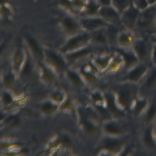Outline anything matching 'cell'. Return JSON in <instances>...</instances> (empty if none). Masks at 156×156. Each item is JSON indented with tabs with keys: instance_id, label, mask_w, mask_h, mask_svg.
Returning a JSON list of instances; mask_svg holds the SVG:
<instances>
[{
	"instance_id": "3",
	"label": "cell",
	"mask_w": 156,
	"mask_h": 156,
	"mask_svg": "<svg viewBox=\"0 0 156 156\" xmlns=\"http://www.w3.org/2000/svg\"><path fill=\"white\" fill-rule=\"evenodd\" d=\"M98 13L100 18L108 24L124 28L121 24L120 13L112 6L101 7Z\"/></svg>"
},
{
	"instance_id": "35",
	"label": "cell",
	"mask_w": 156,
	"mask_h": 156,
	"mask_svg": "<svg viewBox=\"0 0 156 156\" xmlns=\"http://www.w3.org/2000/svg\"><path fill=\"white\" fill-rule=\"evenodd\" d=\"M87 79H88V80H90V81H94L95 80L94 77L92 75L90 74H87Z\"/></svg>"
},
{
	"instance_id": "27",
	"label": "cell",
	"mask_w": 156,
	"mask_h": 156,
	"mask_svg": "<svg viewBox=\"0 0 156 156\" xmlns=\"http://www.w3.org/2000/svg\"><path fill=\"white\" fill-rule=\"evenodd\" d=\"M98 2L101 7L111 6L112 0H98Z\"/></svg>"
},
{
	"instance_id": "5",
	"label": "cell",
	"mask_w": 156,
	"mask_h": 156,
	"mask_svg": "<svg viewBox=\"0 0 156 156\" xmlns=\"http://www.w3.org/2000/svg\"><path fill=\"white\" fill-rule=\"evenodd\" d=\"M136 38L137 36L132 30L123 28L119 34L116 48L125 50L132 49Z\"/></svg>"
},
{
	"instance_id": "31",
	"label": "cell",
	"mask_w": 156,
	"mask_h": 156,
	"mask_svg": "<svg viewBox=\"0 0 156 156\" xmlns=\"http://www.w3.org/2000/svg\"><path fill=\"white\" fill-rule=\"evenodd\" d=\"M30 72V66L29 63L26 64L24 69V73L25 74H29Z\"/></svg>"
},
{
	"instance_id": "9",
	"label": "cell",
	"mask_w": 156,
	"mask_h": 156,
	"mask_svg": "<svg viewBox=\"0 0 156 156\" xmlns=\"http://www.w3.org/2000/svg\"><path fill=\"white\" fill-rule=\"evenodd\" d=\"M89 35L86 34V35H83L73 39L72 41H70L69 43L66 46L65 48H64V51H67V50L76 48L82 44L83 43L87 41L89 39Z\"/></svg>"
},
{
	"instance_id": "38",
	"label": "cell",
	"mask_w": 156,
	"mask_h": 156,
	"mask_svg": "<svg viewBox=\"0 0 156 156\" xmlns=\"http://www.w3.org/2000/svg\"><path fill=\"white\" fill-rule=\"evenodd\" d=\"M152 39L154 41H156V30L155 34H154V35H153V37H152Z\"/></svg>"
},
{
	"instance_id": "17",
	"label": "cell",
	"mask_w": 156,
	"mask_h": 156,
	"mask_svg": "<svg viewBox=\"0 0 156 156\" xmlns=\"http://www.w3.org/2000/svg\"><path fill=\"white\" fill-rule=\"evenodd\" d=\"M29 42L30 43V45L34 52L38 55H40V56L42 55L41 51L40 48L38 47V45H37L36 42L32 39H29Z\"/></svg>"
},
{
	"instance_id": "20",
	"label": "cell",
	"mask_w": 156,
	"mask_h": 156,
	"mask_svg": "<svg viewBox=\"0 0 156 156\" xmlns=\"http://www.w3.org/2000/svg\"><path fill=\"white\" fill-rule=\"evenodd\" d=\"M156 81V69H155L151 73V75L148 79L147 86L148 87L152 85Z\"/></svg>"
},
{
	"instance_id": "23",
	"label": "cell",
	"mask_w": 156,
	"mask_h": 156,
	"mask_svg": "<svg viewBox=\"0 0 156 156\" xmlns=\"http://www.w3.org/2000/svg\"><path fill=\"white\" fill-rule=\"evenodd\" d=\"M156 113V107L154 105L151 107L150 109L149 110L148 113L147 115V119L148 120H151L153 118Z\"/></svg>"
},
{
	"instance_id": "6",
	"label": "cell",
	"mask_w": 156,
	"mask_h": 156,
	"mask_svg": "<svg viewBox=\"0 0 156 156\" xmlns=\"http://www.w3.org/2000/svg\"><path fill=\"white\" fill-rule=\"evenodd\" d=\"M124 28L118 27L109 24L106 28V33L109 47L115 49L117 46V41L120 31Z\"/></svg>"
},
{
	"instance_id": "34",
	"label": "cell",
	"mask_w": 156,
	"mask_h": 156,
	"mask_svg": "<svg viewBox=\"0 0 156 156\" xmlns=\"http://www.w3.org/2000/svg\"><path fill=\"white\" fill-rule=\"evenodd\" d=\"M55 100H57V101H62V97L61 95L60 94H56L55 96Z\"/></svg>"
},
{
	"instance_id": "26",
	"label": "cell",
	"mask_w": 156,
	"mask_h": 156,
	"mask_svg": "<svg viewBox=\"0 0 156 156\" xmlns=\"http://www.w3.org/2000/svg\"><path fill=\"white\" fill-rule=\"evenodd\" d=\"M12 97L9 94L5 93L3 95V101L6 104H9L12 102Z\"/></svg>"
},
{
	"instance_id": "25",
	"label": "cell",
	"mask_w": 156,
	"mask_h": 156,
	"mask_svg": "<svg viewBox=\"0 0 156 156\" xmlns=\"http://www.w3.org/2000/svg\"><path fill=\"white\" fill-rule=\"evenodd\" d=\"M53 108V106L50 104H45L43 107V110L45 113H50Z\"/></svg>"
},
{
	"instance_id": "30",
	"label": "cell",
	"mask_w": 156,
	"mask_h": 156,
	"mask_svg": "<svg viewBox=\"0 0 156 156\" xmlns=\"http://www.w3.org/2000/svg\"><path fill=\"white\" fill-rule=\"evenodd\" d=\"M13 80V77L12 75L8 76L5 78V82L8 84L11 83Z\"/></svg>"
},
{
	"instance_id": "11",
	"label": "cell",
	"mask_w": 156,
	"mask_h": 156,
	"mask_svg": "<svg viewBox=\"0 0 156 156\" xmlns=\"http://www.w3.org/2000/svg\"><path fill=\"white\" fill-rule=\"evenodd\" d=\"M132 4L140 11L144 10L150 6L147 0H132Z\"/></svg>"
},
{
	"instance_id": "29",
	"label": "cell",
	"mask_w": 156,
	"mask_h": 156,
	"mask_svg": "<svg viewBox=\"0 0 156 156\" xmlns=\"http://www.w3.org/2000/svg\"><path fill=\"white\" fill-rule=\"evenodd\" d=\"M44 76L45 79H49L51 78L52 75L50 71H48V70H45L44 72Z\"/></svg>"
},
{
	"instance_id": "7",
	"label": "cell",
	"mask_w": 156,
	"mask_h": 156,
	"mask_svg": "<svg viewBox=\"0 0 156 156\" xmlns=\"http://www.w3.org/2000/svg\"><path fill=\"white\" fill-rule=\"evenodd\" d=\"M84 27L89 30H98L107 27L109 24L101 18L87 20L83 22Z\"/></svg>"
},
{
	"instance_id": "16",
	"label": "cell",
	"mask_w": 156,
	"mask_h": 156,
	"mask_svg": "<svg viewBox=\"0 0 156 156\" xmlns=\"http://www.w3.org/2000/svg\"><path fill=\"white\" fill-rule=\"evenodd\" d=\"M145 141L146 144L149 147H155L154 142H153L152 137H151V131L149 129H148L146 131L145 136Z\"/></svg>"
},
{
	"instance_id": "22",
	"label": "cell",
	"mask_w": 156,
	"mask_h": 156,
	"mask_svg": "<svg viewBox=\"0 0 156 156\" xmlns=\"http://www.w3.org/2000/svg\"><path fill=\"white\" fill-rule=\"evenodd\" d=\"M68 76L69 78L73 81L74 83L78 85L80 84V81L79 77L77 76V75L76 74L74 73H72V72H69L68 73Z\"/></svg>"
},
{
	"instance_id": "1",
	"label": "cell",
	"mask_w": 156,
	"mask_h": 156,
	"mask_svg": "<svg viewBox=\"0 0 156 156\" xmlns=\"http://www.w3.org/2000/svg\"><path fill=\"white\" fill-rule=\"evenodd\" d=\"M156 30V3L140 11L133 30L137 37L152 39Z\"/></svg>"
},
{
	"instance_id": "36",
	"label": "cell",
	"mask_w": 156,
	"mask_h": 156,
	"mask_svg": "<svg viewBox=\"0 0 156 156\" xmlns=\"http://www.w3.org/2000/svg\"><path fill=\"white\" fill-rule=\"evenodd\" d=\"M106 61L105 60H99V61H98L97 62L100 65L104 66L106 63Z\"/></svg>"
},
{
	"instance_id": "10",
	"label": "cell",
	"mask_w": 156,
	"mask_h": 156,
	"mask_svg": "<svg viewBox=\"0 0 156 156\" xmlns=\"http://www.w3.org/2000/svg\"><path fill=\"white\" fill-rule=\"evenodd\" d=\"M106 99L108 107L109 108L111 111H112V112L116 115L119 116L121 115L122 114L119 111L118 109L116 107L115 102H114V98L112 96L109 95H107L106 96Z\"/></svg>"
},
{
	"instance_id": "28",
	"label": "cell",
	"mask_w": 156,
	"mask_h": 156,
	"mask_svg": "<svg viewBox=\"0 0 156 156\" xmlns=\"http://www.w3.org/2000/svg\"><path fill=\"white\" fill-rule=\"evenodd\" d=\"M145 105V103L143 101H140V102H138L136 107V110L137 111H140V110H141L144 107Z\"/></svg>"
},
{
	"instance_id": "21",
	"label": "cell",
	"mask_w": 156,
	"mask_h": 156,
	"mask_svg": "<svg viewBox=\"0 0 156 156\" xmlns=\"http://www.w3.org/2000/svg\"><path fill=\"white\" fill-rule=\"evenodd\" d=\"M64 24L67 30H69L70 31H73L76 29V27L75 24L69 20H66L64 22Z\"/></svg>"
},
{
	"instance_id": "14",
	"label": "cell",
	"mask_w": 156,
	"mask_h": 156,
	"mask_svg": "<svg viewBox=\"0 0 156 156\" xmlns=\"http://www.w3.org/2000/svg\"><path fill=\"white\" fill-rule=\"evenodd\" d=\"M120 145V143L116 140L109 139L106 141L105 147L110 150H115L117 149Z\"/></svg>"
},
{
	"instance_id": "32",
	"label": "cell",
	"mask_w": 156,
	"mask_h": 156,
	"mask_svg": "<svg viewBox=\"0 0 156 156\" xmlns=\"http://www.w3.org/2000/svg\"><path fill=\"white\" fill-rule=\"evenodd\" d=\"M152 57H153L154 61L156 62V41H154V48H153Z\"/></svg>"
},
{
	"instance_id": "37",
	"label": "cell",
	"mask_w": 156,
	"mask_h": 156,
	"mask_svg": "<svg viewBox=\"0 0 156 156\" xmlns=\"http://www.w3.org/2000/svg\"><path fill=\"white\" fill-rule=\"evenodd\" d=\"M148 3L149 5H154L156 3V0H147Z\"/></svg>"
},
{
	"instance_id": "8",
	"label": "cell",
	"mask_w": 156,
	"mask_h": 156,
	"mask_svg": "<svg viewBox=\"0 0 156 156\" xmlns=\"http://www.w3.org/2000/svg\"><path fill=\"white\" fill-rule=\"evenodd\" d=\"M132 4V0H112L111 6L121 14Z\"/></svg>"
},
{
	"instance_id": "19",
	"label": "cell",
	"mask_w": 156,
	"mask_h": 156,
	"mask_svg": "<svg viewBox=\"0 0 156 156\" xmlns=\"http://www.w3.org/2000/svg\"><path fill=\"white\" fill-rule=\"evenodd\" d=\"M105 129L108 132L112 134H116L119 133V130L118 128L115 125L112 124H108L105 126Z\"/></svg>"
},
{
	"instance_id": "24",
	"label": "cell",
	"mask_w": 156,
	"mask_h": 156,
	"mask_svg": "<svg viewBox=\"0 0 156 156\" xmlns=\"http://www.w3.org/2000/svg\"><path fill=\"white\" fill-rule=\"evenodd\" d=\"M90 51H82L81 52L77 53L73 55L70 56V58L72 59H76V58H79V57H81V56H84V55H86L88 54Z\"/></svg>"
},
{
	"instance_id": "2",
	"label": "cell",
	"mask_w": 156,
	"mask_h": 156,
	"mask_svg": "<svg viewBox=\"0 0 156 156\" xmlns=\"http://www.w3.org/2000/svg\"><path fill=\"white\" fill-rule=\"evenodd\" d=\"M154 41L151 38L137 37L132 50L138 58L146 60L153 54Z\"/></svg>"
},
{
	"instance_id": "4",
	"label": "cell",
	"mask_w": 156,
	"mask_h": 156,
	"mask_svg": "<svg viewBox=\"0 0 156 156\" xmlns=\"http://www.w3.org/2000/svg\"><path fill=\"white\" fill-rule=\"evenodd\" d=\"M140 12V11L136 9L131 4L120 14V20L123 27L133 30Z\"/></svg>"
},
{
	"instance_id": "12",
	"label": "cell",
	"mask_w": 156,
	"mask_h": 156,
	"mask_svg": "<svg viewBox=\"0 0 156 156\" xmlns=\"http://www.w3.org/2000/svg\"><path fill=\"white\" fill-rule=\"evenodd\" d=\"M49 56H50L52 61H53L54 63L60 69L62 70L65 69V66L64 62L60 57L52 53H49Z\"/></svg>"
},
{
	"instance_id": "33",
	"label": "cell",
	"mask_w": 156,
	"mask_h": 156,
	"mask_svg": "<svg viewBox=\"0 0 156 156\" xmlns=\"http://www.w3.org/2000/svg\"><path fill=\"white\" fill-rule=\"evenodd\" d=\"M93 98H94V100L96 101H101L102 100V98L98 94H96L94 95L93 96Z\"/></svg>"
},
{
	"instance_id": "13",
	"label": "cell",
	"mask_w": 156,
	"mask_h": 156,
	"mask_svg": "<svg viewBox=\"0 0 156 156\" xmlns=\"http://www.w3.org/2000/svg\"><path fill=\"white\" fill-rule=\"evenodd\" d=\"M145 67L143 66H140L136 68L133 72H132L129 76V79L135 80L138 79L139 77L143 73L145 70Z\"/></svg>"
},
{
	"instance_id": "18",
	"label": "cell",
	"mask_w": 156,
	"mask_h": 156,
	"mask_svg": "<svg viewBox=\"0 0 156 156\" xmlns=\"http://www.w3.org/2000/svg\"><path fill=\"white\" fill-rule=\"evenodd\" d=\"M82 124L85 130L87 133H91L94 129V126L91 123L86 120H83L82 121Z\"/></svg>"
},
{
	"instance_id": "15",
	"label": "cell",
	"mask_w": 156,
	"mask_h": 156,
	"mask_svg": "<svg viewBox=\"0 0 156 156\" xmlns=\"http://www.w3.org/2000/svg\"><path fill=\"white\" fill-rule=\"evenodd\" d=\"M119 101L122 105L126 106L130 101V95L127 92H123L119 94Z\"/></svg>"
}]
</instances>
